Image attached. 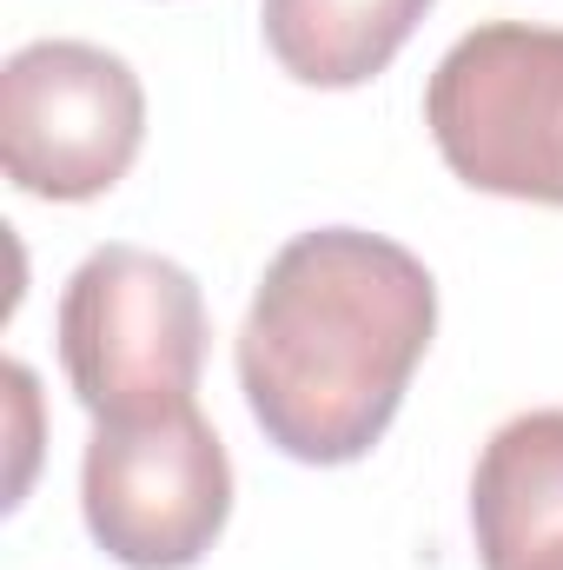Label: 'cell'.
<instances>
[{
  "instance_id": "obj_3",
  "label": "cell",
  "mask_w": 563,
  "mask_h": 570,
  "mask_svg": "<svg viewBox=\"0 0 563 570\" xmlns=\"http://www.w3.org/2000/svg\"><path fill=\"white\" fill-rule=\"evenodd\" d=\"M424 127L471 193L563 206V27H471L424 80Z\"/></svg>"
},
{
  "instance_id": "obj_1",
  "label": "cell",
  "mask_w": 563,
  "mask_h": 570,
  "mask_svg": "<svg viewBox=\"0 0 563 570\" xmlns=\"http://www.w3.org/2000/svg\"><path fill=\"white\" fill-rule=\"evenodd\" d=\"M437 332L418 253L365 226H318L273 253L239 325V392L298 464L365 458L405 405Z\"/></svg>"
},
{
  "instance_id": "obj_4",
  "label": "cell",
  "mask_w": 563,
  "mask_h": 570,
  "mask_svg": "<svg viewBox=\"0 0 563 570\" xmlns=\"http://www.w3.org/2000/svg\"><path fill=\"white\" fill-rule=\"evenodd\" d=\"M146 140L140 73L93 40H33L0 67V166L20 193L80 206L113 193Z\"/></svg>"
},
{
  "instance_id": "obj_7",
  "label": "cell",
  "mask_w": 563,
  "mask_h": 570,
  "mask_svg": "<svg viewBox=\"0 0 563 570\" xmlns=\"http://www.w3.org/2000/svg\"><path fill=\"white\" fill-rule=\"evenodd\" d=\"M431 0H266V47L298 87H365L418 33Z\"/></svg>"
},
{
  "instance_id": "obj_2",
  "label": "cell",
  "mask_w": 563,
  "mask_h": 570,
  "mask_svg": "<svg viewBox=\"0 0 563 570\" xmlns=\"http://www.w3.org/2000/svg\"><path fill=\"white\" fill-rule=\"evenodd\" d=\"M60 365L93 425L199 405L206 298L186 266L146 246H100L60 292Z\"/></svg>"
},
{
  "instance_id": "obj_5",
  "label": "cell",
  "mask_w": 563,
  "mask_h": 570,
  "mask_svg": "<svg viewBox=\"0 0 563 570\" xmlns=\"http://www.w3.org/2000/svg\"><path fill=\"white\" fill-rule=\"evenodd\" d=\"M80 511L113 564L192 570L233 518V458L199 405L134 425H93Z\"/></svg>"
},
{
  "instance_id": "obj_6",
  "label": "cell",
  "mask_w": 563,
  "mask_h": 570,
  "mask_svg": "<svg viewBox=\"0 0 563 570\" xmlns=\"http://www.w3.org/2000/svg\"><path fill=\"white\" fill-rule=\"evenodd\" d=\"M471 531L484 570H563V412H517L471 471Z\"/></svg>"
}]
</instances>
